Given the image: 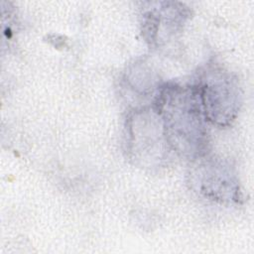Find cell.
I'll return each mask as SVG.
<instances>
[{
  "instance_id": "obj_1",
  "label": "cell",
  "mask_w": 254,
  "mask_h": 254,
  "mask_svg": "<svg viewBox=\"0 0 254 254\" xmlns=\"http://www.w3.org/2000/svg\"><path fill=\"white\" fill-rule=\"evenodd\" d=\"M168 145L182 156L197 159L205 153L207 133L194 85L162 86L156 100Z\"/></svg>"
},
{
  "instance_id": "obj_3",
  "label": "cell",
  "mask_w": 254,
  "mask_h": 254,
  "mask_svg": "<svg viewBox=\"0 0 254 254\" xmlns=\"http://www.w3.org/2000/svg\"><path fill=\"white\" fill-rule=\"evenodd\" d=\"M193 175L197 190L210 199L224 201L236 198L237 184L231 172L222 165L212 162L201 164Z\"/></svg>"
},
{
  "instance_id": "obj_2",
  "label": "cell",
  "mask_w": 254,
  "mask_h": 254,
  "mask_svg": "<svg viewBox=\"0 0 254 254\" xmlns=\"http://www.w3.org/2000/svg\"><path fill=\"white\" fill-rule=\"evenodd\" d=\"M205 120L218 126L229 125L241 104V91L237 79L220 66L205 68L194 84Z\"/></svg>"
}]
</instances>
